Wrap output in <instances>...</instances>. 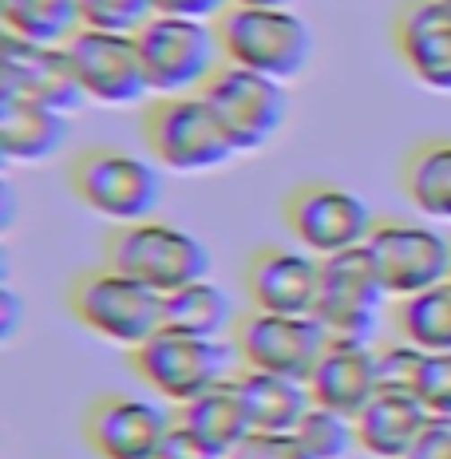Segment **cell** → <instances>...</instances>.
<instances>
[{
	"instance_id": "ffe728a7",
	"label": "cell",
	"mask_w": 451,
	"mask_h": 459,
	"mask_svg": "<svg viewBox=\"0 0 451 459\" xmlns=\"http://www.w3.org/2000/svg\"><path fill=\"white\" fill-rule=\"evenodd\" d=\"M68 139V115L24 95H0V151L8 162H44Z\"/></svg>"
},
{
	"instance_id": "44dd1931",
	"label": "cell",
	"mask_w": 451,
	"mask_h": 459,
	"mask_svg": "<svg viewBox=\"0 0 451 459\" xmlns=\"http://www.w3.org/2000/svg\"><path fill=\"white\" fill-rule=\"evenodd\" d=\"M175 420H182L195 436H203L222 459H230L249 436H254L242 388H238V377L218 380V385L206 388L203 396H195L190 404L175 408Z\"/></svg>"
},
{
	"instance_id": "8992f818",
	"label": "cell",
	"mask_w": 451,
	"mask_h": 459,
	"mask_svg": "<svg viewBox=\"0 0 451 459\" xmlns=\"http://www.w3.org/2000/svg\"><path fill=\"white\" fill-rule=\"evenodd\" d=\"M68 309L88 333L127 352H135L143 341H151L162 329L159 293H151L147 285L131 281L111 265H95L75 277L68 285Z\"/></svg>"
},
{
	"instance_id": "e0dca14e",
	"label": "cell",
	"mask_w": 451,
	"mask_h": 459,
	"mask_svg": "<svg viewBox=\"0 0 451 459\" xmlns=\"http://www.w3.org/2000/svg\"><path fill=\"white\" fill-rule=\"evenodd\" d=\"M392 44L420 88L451 95V8L444 0H404L392 24Z\"/></svg>"
},
{
	"instance_id": "9a60e30c",
	"label": "cell",
	"mask_w": 451,
	"mask_h": 459,
	"mask_svg": "<svg viewBox=\"0 0 451 459\" xmlns=\"http://www.w3.org/2000/svg\"><path fill=\"white\" fill-rule=\"evenodd\" d=\"M0 95H24L64 115L88 103L68 44H32L8 32L0 44Z\"/></svg>"
},
{
	"instance_id": "4316f807",
	"label": "cell",
	"mask_w": 451,
	"mask_h": 459,
	"mask_svg": "<svg viewBox=\"0 0 451 459\" xmlns=\"http://www.w3.org/2000/svg\"><path fill=\"white\" fill-rule=\"evenodd\" d=\"M297 439H301L305 452L313 459H349L352 452H360L357 420L329 412V408H321V404H313L309 416L297 424Z\"/></svg>"
},
{
	"instance_id": "7a4b0ae2",
	"label": "cell",
	"mask_w": 451,
	"mask_h": 459,
	"mask_svg": "<svg viewBox=\"0 0 451 459\" xmlns=\"http://www.w3.org/2000/svg\"><path fill=\"white\" fill-rule=\"evenodd\" d=\"M72 195L111 226L155 218L162 203V170L155 159L119 147H88L68 162Z\"/></svg>"
},
{
	"instance_id": "f1b7e54d",
	"label": "cell",
	"mask_w": 451,
	"mask_h": 459,
	"mask_svg": "<svg viewBox=\"0 0 451 459\" xmlns=\"http://www.w3.org/2000/svg\"><path fill=\"white\" fill-rule=\"evenodd\" d=\"M424 357L416 344L392 337L377 344V377H380V388H392V392H416V380H420V368H424Z\"/></svg>"
},
{
	"instance_id": "2e32d148",
	"label": "cell",
	"mask_w": 451,
	"mask_h": 459,
	"mask_svg": "<svg viewBox=\"0 0 451 459\" xmlns=\"http://www.w3.org/2000/svg\"><path fill=\"white\" fill-rule=\"evenodd\" d=\"M321 293V257L301 246H262L246 262V298L257 313L313 317Z\"/></svg>"
},
{
	"instance_id": "30bf717a",
	"label": "cell",
	"mask_w": 451,
	"mask_h": 459,
	"mask_svg": "<svg viewBox=\"0 0 451 459\" xmlns=\"http://www.w3.org/2000/svg\"><path fill=\"white\" fill-rule=\"evenodd\" d=\"M364 250H369L392 301L451 281V238L431 222L380 218Z\"/></svg>"
},
{
	"instance_id": "d6a6232c",
	"label": "cell",
	"mask_w": 451,
	"mask_h": 459,
	"mask_svg": "<svg viewBox=\"0 0 451 459\" xmlns=\"http://www.w3.org/2000/svg\"><path fill=\"white\" fill-rule=\"evenodd\" d=\"M155 8L167 16H186V21L218 24L230 8H234V0H155Z\"/></svg>"
},
{
	"instance_id": "3957f363",
	"label": "cell",
	"mask_w": 451,
	"mask_h": 459,
	"mask_svg": "<svg viewBox=\"0 0 451 459\" xmlns=\"http://www.w3.org/2000/svg\"><path fill=\"white\" fill-rule=\"evenodd\" d=\"M135 40H139L143 68H147V83L155 100L203 95V88L226 64L218 24H206V21L155 13L135 32Z\"/></svg>"
},
{
	"instance_id": "e575fe53",
	"label": "cell",
	"mask_w": 451,
	"mask_h": 459,
	"mask_svg": "<svg viewBox=\"0 0 451 459\" xmlns=\"http://www.w3.org/2000/svg\"><path fill=\"white\" fill-rule=\"evenodd\" d=\"M238 8H290L293 0H234Z\"/></svg>"
},
{
	"instance_id": "7402d4cb",
	"label": "cell",
	"mask_w": 451,
	"mask_h": 459,
	"mask_svg": "<svg viewBox=\"0 0 451 459\" xmlns=\"http://www.w3.org/2000/svg\"><path fill=\"white\" fill-rule=\"evenodd\" d=\"M238 388H242L254 432H297V424L313 408L309 385L293 377H277V372L238 368Z\"/></svg>"
},
{
	"instance_id": "ba28073f",
	"label": "cell",
	"mask_w": 451,
	"mask_h": 459,
	"mask_svg": "<svg viewBox=\"0 0 451 459\" xmlns=\"http://www.w3.org/2000/svg\"><path fill=\"white\" fill-rule=\"evenodd\" d=\"M285 230L293 234V246L309 250L313 257H333L344 250H360L372 238L369 203L349 186L337 183H301L285 195Z\"/></svg>"
},
{
	"instance_id": "d4e9b609",
	"label": "cell",
	"mask_w": 451,
	"mask_h": 459,
	"mask_svg": "<svg viewBox=\"0 0 451 459\" xmlns=\"http://www.w3.org/2000/svg\"><path fill=\"white\" fill-rule=\"evenodd\" d=\"M392 333L420 352H451V281L400 298L392 309Z\"/></svg>"
},
{
	"instance_id": "5bb4252c",
	"label": "cell",
	"mask_w": 451,
	"mask_h": 459,
	"mask_svg": "<svg viewBox=\"0 0 451 459\" xmlns=\"http://www.w3.org/2000/svg\"><path fill=\"white\" fill-rule=\"evenodd\" d=\"M175 416H167L155 400L108 392L91 400L83 416V439L100 459H159Z\"/></svg>"
},
{
	"instance_id": "4fadbf2b",
	"label": "cell",
	"mask_w": 451,
	"mask_h": 459,
	"mask_svg": "<svg viewBox=\"0 0 451 459\" xmlns=\"http://www.w3.org/2000/svg\"><path fill=\"white\" fill-rule=\"evenodd\" d=\"M68 56L88 103H100V108H135L143 100H155L135 36L80 28L68 40Z\"/></svg>"
},
{
	"instance_id": "d590c367",
	"label": "cell",
	"mask_w": 451,
	"mask_h": 459,
	"mask_svg": "<svg viewBox=\"0 0 451 459\" xmlns=\"http://www.w3.org/2000/svg\"><path fill=\"white\" fill-rule=\"evenodd\" d=\"M13 325H16V298H13V290H4V329L13 333Z\"/></svg>"
},
{
	"instance_id": "8d00e7d4",
	"label": "cell",
	"mask_w": 451,
	"mask_h": 459,
	"mask_svg": "<svg viewBox=\"0 0 451 459\" xmlns=\"http://www.w3.org/2000/svg\"><path fill=\"white\" fill-rule=\"evenodd\" d=\"M444 4H447V8H451V0H444Z\"/></svg>"
},
{
	"instance_id": "484cf974",
	"label": "cell",
	"mask_w": 451,
	"mask_h": 459,
	"mask_svg": "<svg viewBox=\"0 0 451 459\" xmlns=\"http://www.w3.org/2000/svg\"><path fill=\"white\" fill-rule=\"evenodd\" d=\"M4 32L32 44H68L83 28L80 0H0Z\"/></svg>"
},
{
	"instance_id": "277c9868",
	"label": "cell",
	"mask_w": 451,
	"mask_h": 459,
	"mask_svg": "<svg viewBox=\"0 0 451 459\" xmlns=\"http://www.w3.org/2000/svg\"><path fill=\"white\" fill-rule=\"evenodd\" d=\"M127 360H131V372L143 380V388H151L159 400H167L175 408L203 396L218 380L238 377L234 344L178 333V329H167V325L151 341H143L135 352H127Z\"/></svg>"
},
{
	"instance_id": "d6986e66",
	"label": "cell",
	"mask_w": 451,
	"mask_h": 459,
	"mask_svg": "<svg viewBox=\"0 0 451 459\" xmlns=\"http://www.w3.org/2000/svg\"><path fill=\"white\" fill-rule=\"evenodd\" d=\"M428 424L431 412L416 400V392L380 388L357 416V444L369 459H404L412 444L428 432Z\"/></svg>"
},
{
	"instance_id": "603a6c76",
	"label": "cell",
	"mask_w": 451,
	"mask_h": 459,
	"mask_svg": "<svg viewBox=\"0 0 451 459\" xmlns=\"http://www.w3.org/2000/svg\"><path fill=\"white\" fill-rule=\"evenodd\" d=\"M400 183L420 218L451 226V139L416 143L404 159Z\"/></svg>"
},
{
	"instance_id": "83f0119b",
	"label": "cell",
	"mask_w": 451,
	"mask_h": 459,
	"mask_svg": "<svg viewBox=\"0 0 451 459\" xmlns=\"http://www.w3.org/2000/svg\"><path fill=\"white\" fill-rule=\"evenodd\" d=\"M155 13V0H80L83 28H103V32L135 36Z\"/></svg>"
},
{
	"instance_id": "9c48e42d",
	"label": "cell",
	"mask_w": 451,
	"mask_h": 459,
	"mask_svg": "<svg viewBox=\"0 0 451 459\" xmlns=\"http://www.w3.org/2000/svg\"><path fill=\"white\" fill-rule=\"evenodd\" d=\"M203 100L218 123L226 127V139L234 155H257L277 139V131L290 119V91L285 83L257 75L234 64H222V72L203 88Z\"/></svg>"
},
{
	"instance_id": "5b68a950",
	"label": "cell",
	"mask_w": 451,
	"mask_h": 459,
	"mask_svg": "<svg viewBox=\"0 0 451 459\" xmlns=\"http://www.w3.org/2000/svg\"><path fill=\"white\" fill-rule=\"evenodd\" d=\"M226 64L290 83L313 60V28L293 8H230L218 21Z\"/></svg>"
},
{
	"instance_id": "4dcf8cb0",
	"label": "cell",
	"mask_w": 451,
	"mask_h": 459,
	"mask_svg": "<svg viewBox=\"0 0 451 459\" xmlns=\"http://www.w3.org/2000/svg\"><path fill=\"white\" fill-rule=\"evenodd\" d=\"M230 459H313L297 432H254Z\"/></svg>"
},
{
	"instance_id": "ac0fdd59",
	"label": "cell",
	"mask_w": 451,
	"mask_h": 459,
	"mask_svg": "<svg viewBox=\"0 0 451 459\" xmlns=\"http://www.w3.org/2000/svg\"><path fill=\"white\" fill-rule=\"evenodd\" d=\"M305 385H309L313 404L357 420L364 408L372 404V396L380 392L377 344L329 341V349L321 352V360H317V368L309 372V380H305Z\"/></svg>"
},
{
	"instance_id": "8fae6325",
	"label": "cell",
	"mask_w": 451,
	"mask_h": 459,
	"mask_svg": "<svg viewBox=\"0 0 451 459\" xmlns=\"http://www.w3.org/2000/svg\"><path fill=\"white\" fill-rule=\"evenodd\" d=\"M377 265L369 250H344L321 262V293H317L313 317L325 325L329 341H360L372 344L380 325V309L388 305Z\"/></svg>"
},
{
	"instance_id": "6da1fadb",
	"label": "cell",
	"mask_w": 451,
	"mask_h": 459,
	"mask_svg": "<svg viewBox=\"0 0 451 459\" xmlns=\"http://www.w3.org/2000/svg\"><path fill=\"white\" fill-rule=\"evenodd\" d=\"M103 265L127 273L151 293H167L210 277V250L203 238L162 218H143L131 226H115L103 246Z\"/></svg>"
},
{
	"instance_id": "f546056e",
	"label": "cell",
	"mask_w": 451,
	"mask_h": 459,
	"mask_svg": "<svg viewBox=\"0 0 451 459\" xmlns=\"http://www.w3.org/2000/svg\"><path fill=\"white\" fill-rule=\"evenodd\" d=\"M416 400L431 420H451V352H428L416 380Z\"/></svg>"
},
{
	"instance_id": "52a82bcc",
	"label": "cell",
	"mask_w": 451,
	"mask_h": 459,
	"mask_svg": "<svg viewBox=\"0 0 451 459\" xmlns=\"http://www.w3.org/2000/svg\"><path fill=\"white\" fill-rule=\"evenodd\" d=\"M143 139L151 159L175 175H210L234 159L226 127L203 95L155 100L143 115Z\"/></svg>"
},
{
	"instance_id": "1f68e13d",
	"label": "cell",
	"mask_w": 451,
	"mask_h": 459,
	"mask_svg": "<svg viewBox=\"0 0 451 459\" xmlns=\"http://www.w3.org/2000/svg\"><path fill=\"white\" fill-rule=\"evenodd\" d=\"M159 459H222V455H218L203 436L190 432L182 420H175L167 439H162V447H159Z\"/></svg>"
},
{
	"instance_id": "cb8c5ba5",
	"label": "cell",
	"mask_w": 451,
	"mask_h": 459,
	"mask_svg": "<svg viewBox=\"0 0 451 459\" xmlns=\"http://www.w3.org/2000/svg\"><path fill=\"white\" fill-rule=\"evenodd\" d=\"M162 325L178 333H195V337L226 341V337H234L238 317L226 293L210 277H203V281L182 285V290L162 298Z\"/></svg>"
},
{
	"instance_id": "7c38bea8",
	"label": "cell",
	"mask_w": 451,
	"mask_h": 459,
	"mask_svg": "<svg viewBox=\"0 0 451 459\" xmlns=\"http://www.w3.org/2000/svg\"><path fill=\"white\" fill-rule=\"evenodd\" d=\"M230 344L238 352V368L309 380L321 352L329 349V333L317 317H285V313L249 309L246 317H238Z\"/></svg>"
},
{
	"instance_id": "836d02e7",
	"label": "cell",
	"mask_w": 451,
	"mask_h": 459,
	"mask_svg": "<svg viewBox=\"0 0 451 459\" xmlns=\"http://www.w3.org/2000/svg\"><path fill=\"white\" fill-rule=\"evenodd\" d=\"M404 459H451V420H431Z\"/></svg>"
}]
</instances>
